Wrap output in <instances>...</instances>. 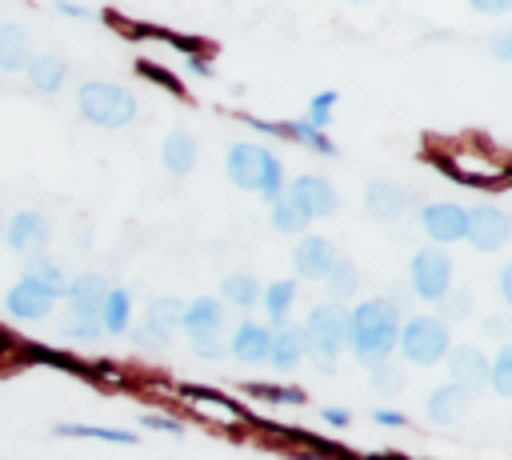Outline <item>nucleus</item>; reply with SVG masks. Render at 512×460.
<instances>
[{
	"mask_svg": "<svg viewBox=\"0 0 512 460\" xmlns=\"http://www.w3.org/2000/svg\"><path fill=\"white\" fill-rule=\"evenodd\" d=\"M396 332H400V308L392 300H364L348 316L344 348H352V356L364 368H380L396 348Z\"/></svg>",
	"mask_w": 512,
	"mask_h": 460,
	"instance_id": "1",
	"label": "nucleus"
},
{
	"mask_svg": "<svg viewBox=\"0 0 512 460\" xmlns=\"http://www.w3.org/2000/svg\"><path fill=\"white\" fill-rule=\"evenodd\" d=\"M352 4H364V0H352Z\"/></svg>",
	"mask_w": 512,
	"mask_h": 460,
	"instance_id": "50",
	"label": "nucleus"
},
{
	"mask_svg": "<svg viewBox=\"0 0 512 460\" xmlns=\"http://www.w3.org/2000/svg\"><path fill=\"white\" fill-rule=\"evenodd\" d=\"M256 296H260L256 276H244V272L224 276V300H232L236 308H252V304H256Z\"/></svg>",
	"mask_w": 512,
	"mask_h": 460,
	"instance_id": "32",
	"label": "nucleus"
},
{
	"mask_svg": "<svg viewBox=\"0 0 512 460\" xmlns=\"http://www.w3.org/2000/svg\"><path fill=\"white\" fill-rule=\"evenodd\" d=\"M188 72H196V76H212V64H208L204 56H196V52H188Z\"/></svg>",
	"mask_w": 512,
	"mask_h": 460,
	"instance_id": "46",
	"label": "nucleus"
},
{
	"mask_svg": "<svg viewBox=\"0 0 512 460\" xmlns=\"http://www.w3.org/2000/svg\"><path fill=\"white\" fill-rule=\"evenodd\" d=\"M372 384H376V388H384V392H396V388L404 384V376H400L396 368L380 364V368H372Z\"/></svg>",
	"mask_w": 512,
	"mask_h": 460,
	"instance_id": "39",
	"label": "nucleus"
},
{
	"mask_svg": "<svg viewBox=\"0 0 512 460\" xmlns=\"http://www.w3.org/2000/svg\"><path fill=\"white\" fill-rule=\"evenodd\" d=\"M444 316H448V320L468 316V292H452V296L444 300Z\"/></svg>",
	"mask_w": 512,
	"mask_h": 460,
	"instance_id": "41",
	"label": "nucleus"
},
{
	"mask_svg": "<svg viewBox=\"0 0 512 460\" xmlns=\"http://www.w3.org/2000/svg\"><path fill=\"white\" fill-rule=\"evenodd\" d=\"M264 160H268V148H260V144H236L228 152V180L236 188H244V192H260Z\"/></svg>",
	"mask_w": 512,
	"mask_h": 460,
	"instance_id": "12",
	"label": "nucleus"
},
{
	"mask_svg": "<svg viewBox=\"0 0 512 460\" xmlns=\"http://www.w3.org/2000/svg\"><path fill=\"white\" fill-rule=\"evenodd\" d=\"M292 300H296V280H276V284L264 288V308H268L272 324H284L288 320Z\"/></svg>",
	"mask_w": 512,
	"mask_h": 460,
	"instance_id": "31",
	"label": "nucleus"
},
{
	"mask_svg": "<svg viewBox=\"0 0 512 460\" xmlns=\"http://www.w3.org/2000/svg\"><path fill=\"white\" fill-rule=\"evenodd\" d=\"M332 104H336V92H320V96H312V104H308V124L312 128H320L324 132V124L332 120Z\"/></svg>",
	"mask_w": 512,
	"mask_h": 460,
	"instance_id": "37",
	"label": "nucleus"
},
{
	"mask_svg": "<svg viewBox=\"0 0 512 460\" xmlns=\"http://www.w3.org/2000/svg\"><path fill=\"white\" fill-rule=\"evenodd\" d=\"M128 320H132V296L124 288H108V296L100 304V328L120 336V332H128Z\"/></svg>",
	"mask_w": 512,
	"mask_h": 460,
	"instance_id": "27",
	"label": "nucleus"
},
{
	"mask_svg": "<svg viewBox=\"0 0 512 460\" xmlns=\"http://www.w3.org/2000/svg\"><path fill=\"white\" fill-rule=\"evenodd\" d=\"M408 280H412V292L424 296V300H444L448 288H452V260L440 252V248H420L408 264Z\"/></svg>",
	"mask_w": 512,
	"mask_h": 460,
	"instance_id": "5",
	"label": "nucleus"
},
{
	"mask_svg": "<svg viewBox=\"0 0 512 460\" xmlns=\"http://www.w3.org/2000/svg\"><path fill=\"white\" fill-rule=\"evenodd\" d=\"M68 340H100V320H92V316H72L68 312V320H64V328H60Z\"/></svg>",
	"mask_w": 512,
	"mask_h": 460,
	"instance_id": "36",
	"label": "nucleus"
},
{
	"mask_svg": "<svg viewBox=\"0 0 512 460\" xmlns=\"http://www.w3.org/2000/svg\"><path fill=\"white\" fill-rule=\"evenodd\" d=\"M344 336H348V312L340 304H316L308 312V324H304V340L308 348L316 352V360H336L344 352Z\"/></svg>",
	"mask_w": 512,
	"mask_h": 460,
	"instance_id": "4",
	"label": "nucleus"
},
{
	"mask_svg": "<svg viewBox=\"0 0 512 460\" xmlns=\"http://www.w3.org/2000/svg\"><path fill=\"white\" fill-rule=\"evenodd\" d=\"M8 344H12V336H8V332H4V328H0V352H4V348H8Z\"/></svg>",
	"mask_w": 512,
	"mask_h": 460,
	"instance_id": "49",
	"label": "nucleus"
},
{
	"mask_svg": "<svg viewBox=\"0 0 512 460\" xmlns=\"http://www.w3.org/2000/svg\"><path fill=\"white\" fill-rule=\"evenodd\" d=\"M180 316H184V304L176 296H160V300H152V308H148L144 324L136 328V336L144 344H164L172 336V328H180Z\"/></svg>",
	"mask_w": 512,
	"mask_h": 460,
	"instance_id": "13",
	"label": "nucleus"
},
{
	"mask_svg": "<svg viewBox=\"0 0 512 460\" xmlns=\"http://www.w3.org/2000/svg\"><path fill=\"white\" fill-rule=\"evenodd\" d=\"M448 372H452V384H460L468 392L488 384V360H484V352L476 344H456L448 352Z\"/></svg>",
	"mask_w": 512,
	"mask_h": 460,
	"instance_id": "16",
	"label": "nucleus"
},
{
	"mask_svg": "<svg viewBox=\"0 0 512 460\" xmlns=\"http://www.w3.org/2000/svg\"><path fill=\"white\" fill-rule=\"evenodd\" d=\"M24 280H32L36 288H44L48 296H64V288H68L64 268H60V264H52L48 256H32V260H28V268H24Z\"/></svg>",
	"mask_w": 512,
	"mask_h": 460,
	"instance_id": "28",
	"label": "nucleus"
},
{
	"mask_svg": "<svg viewBox=\"0 0 512 460\" xmlns=\"http://www.w3.org/2000/svg\"><path fill=\"white\" fill-rule=\"evenodd\" d=\"M324 420L336 424V428H344V424H348V412H344V408H324Z\"/></svg>",
	"mask_w": 512,
	"mask_h": 460,
	"instance_id": "47",
	"label": "nucleus"
},
{
	"mask_svg": "<svg viewBox=\"0 0 512 460\" xmlns=\"http://www.w3.org/2000/svg\"><path fill=\"white\" fill-rule=\"evenodd\" d=\"M160 160H164V168H168V172H176V176L192 172V164H196V140H192L184 128L168 132V136H164V144H160Z\"/></svg>",
	"mask_w": 512,
	"mask_h": 460,
	"instance_id": "24",
	"label": "nucleus"
},
{
	"mask_svg": "<svg viewBox=\"0 0 512 460\" xmlns=\"http://www.w3.org/2000/svg\"><path fill=\"white\" fill-rule=\"evenodd\" d=\"M356 280H360V276H356V268H352L348 260H340V256H336V264H332V268H328V276H324V284H328V292H332V296H348V292L356 288Z\"/></svg>",
	"mask_w": 512,
	"mask_h": 460,
	"instance_id": "34",
	"label": "nucleus"
},
{
	"mask_svg": "<svg viewBox=\"0 0 512 460\" xmlns=\"http://www.w3.org/2000/svg\"><path fill=\"white\" fill-rule=\"evenodd\" d=\"M4 240H8V248L20 252V256H28V252L40 256L44 244H48V220H44L40 212H16V216L8 220Z\"/></svg>",
	"mask_w": 512,
	"mask_h": 460,
	"instance_id": "11",
	"label": "nucleus"
},
{
	"mask_svg": "<svg viewBox=\"0 0 512 460\" xmlns=\"http://www.w3.org/2000/svg\"><path fill=\"white\" fill-rule=\"evenodd\" d=\"M64 296L72 300V316H92V320H100V304H104V296H108V280L96 276V272H84V276L68 280Z\"/></svg>",
	"mask_w": 512,
	"mask_h": 460,
	"instance_id": "17",
	"label": "nucleus"
},
{
	"mask_svg": "<svg viewBox=\"0 0 512 460\" xmlns=\"http://www.w3.org/2000/svg\"><path fill=\"white\" fill-rule=\"evenodd\" d=\"M468 4H472L476 12H484V16H504L512 0H468Z\"/></svg>",
	"mask_w": 512,
	"mask_h": 460,
	"instance_id": "42",
	"label": "nucleus"
},
{
	"mask_svg": "<svg viewBox=\"0 0 512 460\" xmlns=\"http://www.w3.org/2000/svg\"><path fill=\"white\" fill-rule=\"evenodd\" d=\"M372 420L384 424V428H400V424H404V412H396V408H376Z\"/></svg>",
	"mask_w": 512,
	"mask_h": 460,
	"instance_id": "44",
	"label": "nucleus"
},
{
	"mask_svg": "<svg viewBox=\"0 0 512 460\" xmlns=\"http://www.w3.org/2000/svg\"><path fill=\"white\" fill-rule=\"evenodd\" d=\"M28 64V32L20 24H0V72H20Z\"/></svg>",
	"mask_w": 512,
	"mask_h": 460,
	"instance_id": "26",
	"label": "nucleus"
},
{
	"mask_svg": "<svg viewBox=\"0 0 512 460\" xmlns=\"http://www.w3.org/2000/svg\"><path fill=\"white\" fill-rule=\"evenodd\" d=\"M440 168H444L456 184H468V188H484V184H500V180H504V164H500V160H492L484 148H480V152L460 148V152L444 156V160H440Z\"/></svg>",
	"mask_w": 512,
	"mask_h": 460,
	"instance_id": "6",
	"label": "nucleus"
},
{
	"mask_svg": "<svg viewBox=\"0 0 512 460\" xmlns=\"http://www.w3.org/2000/svg\"><path fill=\"white\" fill-rule=\"evenodd\" d=\"M420 224H424V232H428L436 244H456V240H464L468 208H460V204H452V200H432V204H424Z\"/></svg>",
	"mask_w": 512,
	"mask_h": 460,
	"instance_id": "8",
	"label": "nucleus"
},
{
	"mask_svg": "<svg viewBox=\"0 0 512 460\" xmlns=\"http://www.w3.org/2000/svg\"><path fill=\"white\" fill-rule=\"evenodd\" d=\"M180 324H184L192 336H200V332H220V328H224V308H220L212 296H200V300L184 304Z\"/></svg>",
	"mask_w": 512,
	"mask_h": 460,
	"instance_id": "25",
	"label": "nucleus"
},
{
	"mask_svg": "<svg viewBox=\"0 0 512 460\" xmlns=\"http://www.w3.org/2000/svg\"><path fill=\"white\" fill-rule=\"evenodd\" d=\"M492 56L496 60H512V36L508 32H496L492 36Z\"/></svg>",
	"mask_w": 512,
	"mask_h": 460,
	"instance_id": "43",
	"label": "nucleus"
},
{
	"mask_svg": "<svg viewBox=\"0 0 512 460\" xmlns=\"http://www.w3.org/2000/svg\"><path fill=\"white\" fill-rule=\"evenodd\" d=\"M304 352H308L304 328H296V324H280V332H272V344H268V360H272L280 372L296 368V364L304 360Z\"/></svg>",
	"mask_w": 512,
	"mask_h": 460,
	"instance_id": "20",
	"label": "nucleus"
},
{
	"mask_svg": "<svg viewBox=\"0 0 512 460\" xmlns=\"http://www.w3.org/2000/svg\"><path fill=\"white\" fill-rule=\"evenodd\" d=\"M292 264H296V272H300V276H308V280H324V276H328V268L336 264V244H332V240H324V236H304V240L296 244Z\"/></svg>",
	"mask_w": 512,
	"mask_h": 460,
	"instance_id": "14",
	"label": "nucleus"
},
{
	"mask_svg": "<svg viewBox=\"0 0 512 460\" xmlns=\"http://www.w3.org/2000/svg\"><path fill=\"white\" fill-rule=\"evenodd\" d=\"M4 304H8V312H12L16 320H44V316L52 312L56 296H48L44 288H36L32 280H16V284L8 288V296H4Z\"/></svg>",
	"mask_w": 512,
	"mask_h": 460,
	"instance_id": "15",
	"label": "nucleus"
},
{
	"mask_svg": "<svg viewBox=\"0 0 512 460\" xmlns=\"http://www.w3.org/2000/svg\"><path fill=\"white\" fill-rule=\"evenodd\" d=\"M472 404V392L460 388V384H440L432 396H428V420L432 424H456Z\"/></svg>",
	"mask_w": 512,
	"mask_h": 460,
	"instance_id": "19",
	"label": "nucleus"
},
{
	"mask_svg": "<svg viewBox=\"0 0 512 460\" xmlns=\"http://www.w3.org/2000/svg\"><path fill=\"white\" fill-rule=\"evenodd\" d=\"M24 68H28V84H32L36 92H44V96L60 92V84H64V76H68V64H64L56 52H40V56H32Z\"/></svg>",
	"mask_w": 512,
	"mask_h": 460,
	"instance_id": "22",
	"label": "nucleus"
},
{
	"mask_svg": "<svg viewBox=\"0 0 512 460\" xmlns=\"http://www.w3.org/2000/svg\"><path fill=\"white\" fill-rule=\"evenodd\" d=\"M272 228H276V232L296 236V232H304V228H308V212H304L288 192H280V196L272 200Z\"/></svg>",
	"mask_w": 512,
	"mask_h": 460,
	"instance_id": "29",
	"label": "nucleus"
},
{
	"mask_svg": "<svg viewBox=\"0 0 512 460\" xmlns=\"http://www.w3.org/2000/svg\"><path fill=\"white\" fill-rule=\"evenodd\" d=\"M500 296L512 300V268H500Z\"/></svg>",
	"mask_w": 512,
	"mask_h": 460,
	"instance_id": "48",
	"label": "nucleus"
},
{
	"mask_svg": "<svg viewBox=\"0 0 512 460\" xmlns=\"http://www.w3.org/2000/svg\"><path fill=\"white\" fill-rule=\"evenodd\" d=\"M184 400H188V408H192L200 420H208V424H220V428L244 424V408H240L236 400L212 392V388H184Z\"/></svg>",
	"mask_w": 512,
	"mask_h": 460,
	"instance_id": "9",
	"label": "nucleus"
},
{
	"mask_svg": "<svg viewBox=\"0 0 512 460\" xmlns=\"http://www.w3.org/2000/svg\"><path fill=\"white\" fill-rule=\"evenodd\" d=\"M56 8H60L64 16H72V20H88V8H80V4H72V0H56Z\"/></svg>",
	"mask_w": 512,
	"mask_h": 460,
	"instance_id": "45",
	"label": "nucleus"
},
{
	"mask_svg": "<svg viewBox=\"0 0 512 460\" xmlns=\"http://www.w3.org/2000/svg\"><path fill=\"white\" fill-rule=\"evenodd\" d=\"M192 348L200 352V356H220L224 352V344H220V332H200V336H192Z\"/></svg>",
	"mask_w": 512,
	"mask_h": 460,
	"instance_id": "38",
	"label": "nucleus"
},
{
	"mask_svg": "<svg viewBox=\"0 0 512 460\" xmlns=\"http://www.w3.org/2000/svg\"><path fill=\"white\" fill-rule=\"evenodd\" d=\"M364 204H368V212L376 220H396L408 208V192L400 184H392V180H372L368 192H364Z\"/></svg>",
	"mask_w": 512,
	"mask_h": 460,
	"instance_id": "21",
	"label": "nucleus"
},
{
	"mask_svg": "<svg viewBox=\"0 0 512 460\" xmlns=\"http://www.w3.org/2000/svg\"><path fill=\"white\" fill-rule=\"evenodd\" d=\"M144 428H152V432H168V436H180V432H184L180 420H172V416H164V412H148V416H144Z\"/></svg>",
	"mask_w": 512,
	"mask_h": 460,
	"instance_id": "40",
	"label": "nucleus"
},
{
	"mask_svg": "<svg viewBox=\"0 0 512 460\" xmlns=\"http://www.w3.org/2000/svg\"><path fill=\"white\" fill-rule=\"evenodd\" d=\"M248 124L252 128H264V132H276V136H292V140H304L308 148H316V152H324V156H336V144L320 132V128H312L308 120H288V124H268V120H256V116H248Z\"/></svg>",
	"mask_w": 512,
	"mask_h": 460,
	"instance_id": "23",
	"label": "nucleus"
},
{
	"mask_svg": "<svg viewBox=\"0 0 512 460\" xmlns=\"http://www.w3.org/2000/svg\"><path fill=\"white\" fill-rule=\"evenodd\" d=\"M488 384L496 388V396H512V348L500 344L496 360L488 364Z\"/></svg>",
	"mask_w": 512,
	"mask_h": 460,
	"instance_id": "33",
	"label": "nucleus"
},
{
	"mask_svg": "<svg viewBox=\"0 0 512 460\" xmlns=\"http://www.w3.org/2000/svg\"><path fill=\"white\" fill-rule=\"evenodd\" d=\"M56 436H72V440H104V444H136L132 432H124V428H100V424H56Z\"/></svg>",
	"mask_w": 512,
	"mask_h": 460,
	"instance_id": "30",
	"label": "nucleus"
},
{
	"mask_svg": "<svg viewBox=\"0 0 512 460\" xmlns=\"http://www.w3.org/2000/svg\"><path fill=\"white\" fill-rule=\"evenodd\" d=\"M508 232H512V224H508V216H504L500 208H492V204L468 208L464 240H472V248H480V252H496V248L508 244Z\"/></svg>",
	"mask_w": 512,
	"mask_h": 460,
	"instance_id": "7",
	"label": "nucleus"
},
{
	"mask_svg": "<svg viewBox=\"0 0 512 460\" xmlns=\"http://www.w3.org/2000/svg\"><path fill=\"white\" fill-rule=\"evenodd\" d=\"M268 344H272V328H264L256 320H244L228 348H232V356L240 364H264L268 360Z\"/></svg>",
	"mask_w": 512,
	"mask_h": 460,
	"instance_id": "18",
	"label": "nucleus"
},
{
	"mask_svg": "<svg viewBox=\"0 0 512 460\" xmlns=\"http://www.w3.org/2000/svg\"><path fill=\"white\" fill-rule=\"evenodd\" d=\"M76 108L88 124L96 128H124L136 120V96L120 84H108V80H88L80 84L76 92Z\"/></svg>",
	"mask_w": 512,
	"mask_h": 460,
	"instance_id": "2",
	"label": "nucleus"
},
{
	"mask_svg": "<svg viewBox=\"0 0 512 460\" xmlns=\"http://www.w3.org/2000/svg\"><path fill=\"white\" fill-rule=\"evenodd\" d=\"M248 392L256 400H268V404H304V392L300 388H284V384H248Z\"/></svg>",
	"mask_w": 512,
	"mask_h": 460,
	"instance_id": "35",
	"label": "nucleus"
},
{
	"mask_svg": "<svg viewBox=\"0 0 512 460\" xmlns=\"http://www.w3.org/2000/svg\"><path fill=\"white\" fill-rule=\"evenodd\" d=\"M396 348L408 364H436L448 352V324L440 316H412L396 332Z\"/></svg>",
	"mask_w": 512,
	"mask_h": 460,
	"instance_id": "3",
	"label": "nucleus"
},
{
	"mask_svg": "<svg viewBox=\"0 0 512 460\" xmlns=\"http://www.w3.org/2000/svg\"><path fill=\"white\" fill-rule=\"evenodd\" d=\"M288 196L308 212V220L312 216H332L340 208V196H336V188L324 176H300V180H292L288 184Z\"/></svg>",
	"mask_w": 512,
	"mask_h": 460,
	"instance_id": "10",
	"label": "nucleus"
}]
</instances>
